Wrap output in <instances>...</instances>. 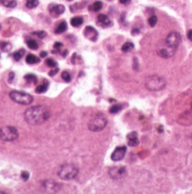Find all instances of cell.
I'll use <instances>...</instances> for the list:
<instances>
[{
	"mask_svg": "<svg viewBox=\"0 0 192 194\" xmlns=\"http://www.w3.org/2000/svg\"><path fill=\"white\" fill-rule=\"evenodd\" d=\"M50 117L49 110L44 106H34L25 111L26 122L31 125H39L45 122Z\"/></svg>",
	"mask_w": 192,
	"mask_h": 194,
	"instance_id": "6da1fadb",
	"label": "cell"
},
{
	"mask_svg": "<svg viewBox=\"0 0 192 194\" xmlns=\"http://www.w3.org/2000/svg\"><path fill=\"white\" fill-rule=\"evenodd\" d=\"M166 81L161 76L153 74L147 77L145 80V86L150 91H158L165 87Z\"/></svg>",
	"mask_w": 192,
	"mask_h": 194,
	"instance_id": "7a4b0ae2",
	"label": "cell"
},
{
	"mask_svg": "<svg viewBox=\"0 0 192 194\" xmlns=\"http://www.w3.org/2000/svg\"><path fill=\"white\" fill-rule=\"evenodd\" d=\"M107 124V119L104 114L98 113L91 118L88 123V129L92 132L102 131Z\"/></svg>",
	"mask_w": 192,
	"mask_h": 194,
	"instance_id": "3957f363",
	"label": "cell"
},
{
	"mask_svg": "<svg viewBox=\"0 0 192 194\" xmlns=\"http://www.w3.org/2000/svg\"><path fill=\"white\" fill-rule=\"evenodd\" d=\"M79 172L78 167L73 163L63 165L59 171V177L63 180L69 181L74 178Z\"/></svg>",
	"mask_w": 192,
	"mask_h": 194,
	"instance_id": "277c9868",
	"label": "cell"
},
{
	"mask_svg": "<svg viewBox=\"0 0 192 194\" xmlns=\"http://www.w3.org/2000/svg\"><path fill=\"white\" fill-rule=\"evenodd\" d=\"M177 48L169 45L165 41L159 43L157 48V53L162 58L168 59L175 54Z\"/></svg>",
	"mask_w": 192,
	"mask_h": 194,
	"instance_id": "5b68a950",
	"label": "cell"
},
{
	"mask_svg": "<svg viewBox=\"0 0 192 194\" xmlns=\"http://www.w3.org/2000/svg\"><path fill=\"white\" fill-rule=\"evenodd\" d=\"M19 137V132L15 127L5 126L0 129V139L4 141H12Z\"/></svg>",
	"mask_w": 192,
	"mask_h": 194,
	"instance_id": "8992f818",
	"label": "cell"
},
{
	"mask_svg": "<svg viewBox=\"0 0 192 194\" xmlns=\"http://www.w3.org/2000/svg\"><path fill=\"white\" fill-rule=\"evenodd\" d=\"M10 97L13 101L23 105H29L32 102L33 98L29 93L13 91L10 93Z\"/></svg>",
	"mask_w": 192,
	"mask_h": 194,
	"instance_id": "52a82bcc",
	"label": "cell"
},
{
	"mask_svg": "<svg viewBox=\"0 0 192 194\" xmlns=\"http://www.w3.org/2000/svg\"><path fill=\"white\" fill-rule=\"evenodd\" d=\"M109 176L113 180H119L124 178L127 174V171L125 167L115 166L109 169Z\"/></svg>",
	"mask_w": 192,
	"mask_h": 194,
	"instance_id": "ba28073f",
	"label": "cell"
},
{
	"mask_svg": "<svg viewBox=\"0 0 192 194\" xmlns=\"http://www.w3.org/2000/svg\"><path fill=\"white\" fill-rule=\"evenodd\" d=\"M165 41L169 45L178 48L181 41V36L178 32H172L167 36Z\"/></svg>",
	"mask_w": 192,
	"mask_h": 194,
	"instance_id": "9c48e42d",
	"label": "cell"
},
{
	"mask_svg": "<svg viewBox=\"0 0 192 194\" xmlns=\"http://www.w3.org/2000/svg\"><path fill=\"white\" fill-rule=\"evenodd\" d=\"M48 10L51 15L54 17H59L65 11V7L62 4H51L48 6Z\"/></svg>",
	"mask_w": 192,
	"mask_h": 194,
	"instance_id": "30bf717a",
	"label": "cell"
},
{
	"mask_svg": "<svg viewBox=\"0 0 192 194\" xmlns=\"http://www.w3.org/2000/svg\"><path fill=\"white\" fill-rule=\"evenodd\" d=\"M84 34L85 37L88 38V39L93 42H94L97 39L98 33L94 27L88 25L84 29Z\"/></svg>",
	"mask_w": 192,
	"mask_h": 194,
	"instance_id": "8fae6325",
	"label": "cell"
},
{
	"mask_svg": "<svg viewBox=\"0 0 192 194\" xmlns=\"http://www.w3.org/2000/svg\"><path fill=\"white\" fill-rule=\"evenodd\" d=\"M126 152V147L125 146L117 147L113 152L111 158L113 161H115L121 160L125 155Z\"/></svg>",
	"mask_w": 192,
	"mask_h": 194,
	"instance_id": "7c38bea8",
	"label": "cell"
},
{
	"mask_svg": "<svg viewBox=\"0 0 192 194\" xmlns=\"http://www.w3.org/2000/svg\"><path fill=\"white\" fill-rule=\"evenodd\" d=\"M97 24L98 26H100L103 28H107L113 26V22L109 19V17L106 15L101 14L97 17Z\"/></svg>",
	"mask_w": 192,
	"mask_h": 194,
	"instance_id": "4fadbf2b",
	"label": "cell"
},
{
	"mask_svg": "<svg viewBox=\"0 0 192 194\" xmlns=\"http://www.w3.org/2000/svg\"><path fill=\"white\" fill-rule=\"evenodd\" d=\"M128 139V145L130 147H135L139 145V140L138 139V134L136 132L133 131L129 133L126 136Z\"/></svg>",
	"mask_w": 192,
	"mask_h": 194,
	"instance_id": "5bb4252c",
	"label": "cell"
},
{
	"mask_svg": "<svg viewBox=\"0 0 192 194\" xmlns=\"http://www.w3.org/2000/svg\"><path fill=\"white\" fill-rule=\"evenodd\" d=\"M49 82L47 80H44L42 84L38 86L36 89V92L37 93L46 92L48 88Z\"/></svg>",
	"mask_w": 192,
	"mask_h": 194,
	"instance_id": "9a60e30c",
	"label": "cell"
},
{
	"mask_svg": "<svg viewBox=\"0 0 192 194\" xmlns=\"http://www.w3.org/2000/svg\"><path fill=\"white\" fill-rule=\"evenodd\" d=\"M103 8V3L100 1H97L95 2H94L93 4L92 5H89L88 6V10L89 11H94L95 12H98L100 11Z\"/></svg>",
	"mask_w": 192,
	"mask_h": 194,
	"instance_id": "2e32d148",
	"label": "cell"
},
{
	"mask_svg": "<svg viewBox=\"0 0 192 194\" xmlns=\"http://www.w3.org/2000/svg\"><path fill=\"white\" fill-rule=\"evenodd\" d=\"M84 20L83 17H73L70 20L71 25L74 27H78L82 25Z\"/></svg>",
	"mask_w": 192,
	"mask_h": 194,
	"instance_id": "e0dca14e",
	"label": "cell"
},
{
	"mask_svg": "<svg viewBox=\"0 0 192 194\" xmlns=\"http://www.w3.org/2000/svg\"><path fill=\"white\" fill-rule=\"evenodd\" d=\"M40 61V59L33 54H29L26 58V62L29 64H34L39 63Z\"/></svg>",
	"mask_w": 192,
	"mask_h": 194,
	"instance_id": "ac0fdd59",
	"label": "cell"
},
{
	"mask_svg": "<svg viewBox=\"0 0 192 194\" xmlns=\"http://www.w3.org/2000/svg\"><path fill=\"white\" fill-rule=\"evenodd\" d=\"M67 22L65 21H62L59 24L57 28L55 30L54 32L56 34L63 33L67 30Z\"/></svg>",
	"mask_w": 192,
	"mask_h": 194,
	"instance_id": "d6986e66",
	"label": "cell"
},
{
	"mask_svg": "<svg viewBox=\"0 0 192 194\" xmlns=\"http://www.w3.org/2000/svg\"><path fill=\"white\" fill-rule=\"evenodd\" d=\"M1 2L6 8H14L17 5V1L15 0H1Z\"/></svg>",
	"mask_w": 192,
	"mask_h": 194,
	"instance_id": "ffe728a7",
	"label": "cell"
},
{
	"mask_svg": "<svg viewBox=\"0 0 192 194\" xmlns=\"http://www.w3.org/2000/svg\"><path fill=\"white\" fill-rule=\"evenodd\" d=\"M24 78L28 83H34L36 84L37 83V77L33 74H28L25 75Z\"/></svg>",
	"mask_w": 192,
	"mask_h": 194,
	"instance_id": "44dd1931",
	"label": "cell"
},
{
	"mask_svg": "<svg viewBox=\"0 0 192 194\" xmlns=\"http://www.w3.org/2000/svg\"><path fill=\"white\" fill-rule=\"evenodd\" d=\"M134 47L133 43L132 42H126L121 47V50L125 52H129L132 50Z\"/></svg>",
	"mask_w": 192,
	"mask_h": 194,
	"instance_id": "7402d4cb",
	"label": "cell"
},
{
	"mask_svg": "<svg viewBox=\"0 0 192 194\" xmlns=\"http://www.w3.org/2000/svg\"><path fill=\"white\" fill-rule=\"evenodd\" d=\"M0 48L4 52H8L11 50L12 45L9 42H1L0 43Z\"/></svg>",
	"mask_w": 192,
	"mask_h": 194,
	"instance_id": "603a6c76",
	"label": "cell"
},
{
	"mask_svg": "<svg viewBox=\"0 0 192 194\" xmlns=\"http://www.w3.org/2000/svg\"><path fill=\"white\" fill-rule=\"evenodd\" d=\"M39 5L38 0H26V6L29 9L35 8Z\"/></svg>",
	"mask_w": 192,
	"mask_h": 194,
	"instance_id": "cb8c5ba5",
	"label": "cell"
},
{
	"mask_svg": "<svg viewBox=\"0 0 192 194\" xmlns=\"http://www.w3.org/2000/svg\"><path fill=\"white\" fill-rule=\"evenodd\" d=\"M27 45L30 49L33 50H36L39 47L37 42L34 39H29V41H28Z\"/></svg>",
	"mask_w": 192,
	"mask_h": 194,
	"instance_id": "d4e9b609",
	"label": "cell"
},
{
	"mask_svg": "<svg viewBox=\"0 0 192 194\" xmlns=\"http://www.w3.org/2000/svg\"><path fill=\"white\" fill-rule=\"evenodd\" d=\"M25 54V50L22 48L14 54V58L17 61H19Z\"/></svg>",
	"mask_w": 192,
	"mask_h": 194,
	"instance_id": "484cf974",
	"label": "cell"
},
{
	"mask_svg": "<svg viewBox=\"0 0 192 194\" xmlns=\"http://www.w3.org/2000/svg\"><path fill=\"white\" fill-rule=\"evenodd\" d=\"M122 109V106L120 104H115L112 106L110 109V111L112 114H116Z\"/></svg>",
	"mask_w": 192,
	"mask_h": 194,
	"instance_id": "4316f807",
	"label": "cell"
},
{
	"mask_svg": "<svg viewBox=\"0 0 192 194\" xmlns=\"http://www.w3.org/2000/svg\"><path fill=\"white\" fill-rule=\"evenodd\" d=\"M45 187L46 189L49 190V189H52V190H54V192L56 191V189H57L58 185L56 183H53L52 182H46L45 183Z\"/></svg>",
	"mask_w": 192,
	"mask_h": 194,
	"instance_id": "83f0119b",
	"label": "cell"
},
{
	"mask_svg": "<svg viewBox=\"0 0 192 194\" xmlns=\"http://www.w3.org/2000/svg\"><path fill=\"white\" fill-rule=\"evenodd\" d=\"M61 77L63 80L67 82H70L71 81V76H70V73L67 71H63L62 72Z\"/></svg>",
	"mask_w": 192,
	"mask_h": 194,
	"instance_id": "f1b7e54d",
	"label": "cell"
},
{
	"mask_svg": "<svg viewBox=\"0 0 192 194\" xmlns=\"http://www.w3.org/2000/svg\"><path fill=\"white\" fill-rule=\"evenodd\" d=\"M46 64L51 67H56L58 65L57 63L54 61V60L51 58H48L46 60Z\"/></svg>",
	"mask_w": 192,
	"mask_h": 194,
	"instance_id": "f546056e",
	"label": "cell"
},
{
	"mask_svg": "<svg viewBox=\"0 0 192 194\" xmlns=\"http://www.w3.org/2000/svg\"><path fill=\"white\" fill-rule=\"evenodd\" d=\"M157 22V17L156 15H152L148 19V23L151 27H154Z\"/></svg>",
	"mask_w": 192,
	"mask_h": 194,
	"instance_id": "4dcf8cb0",
	"label": "cell"
},
{
	"mask_svg": "<svg viewBox=\"0 0 192 194\" xmlns=\"http://www.w3.org/2000/svg\"><path fill=\"white\" fill-rule=\"evenodd\" d=\"M35 33L38 36V37L40 39H43L45 38L46 36H47V33L44 30H41V31H39V32H35Z\"/></svg>",
	"mask_w": 192,
	"mask_h": 194,
	"instance_id": "1f68e13d",
	"label": "cell"
},
{
	"mask_svg": "<svg viewBox=\"0 0 192 194\" xmlns=\"http://www.w3.org/2000/svg\"><path fill=\"white\" fill-rule=\"evenodd\" d=\"M30 174L28 171H23L21 173V176L22 178L24 180V181H26L28 180V178H29Z\"/></svg>",
	"mask_w": 192,
	"mask_h": 194,
	"instance_id": "d6a6232c",
	"label": "cell"
},
{
	"mask_svg": "<svg viewBox=\"0 0 192 194\" xmlns=\"http://www.w3.org/2000/svg\"><path fill=\"white\" fill-rule=\"evenodd\" d=\"M63 46V43L60 42H56L54 43V48L57 50V51L60 52V48L61 47Z\"/></svg>",
	"mask_w": 192,
	"mask_h": 194,
	"instance_id": "836d02e7",
	"label": "cell"
},
{
	"mask_svg": "<svg viewBox=\"0 0 192 194\" xmlns=\"http://www.w3.org/2000/svg\"><path fill=\"white\" fill-rule=\"evenodd\" d=\"M59 72V68L56 67L54 69L51 70L48 73V75L50 77H53L54 75H56L58 72Z\"/></svg>",
	"mask_w": 192,
	"mask_h": 194,
	"instance_id": "e575fe53",
	"label": "cell"
},
{
	"mask_svg": "<svg viewBox=\"0 0 192 194\" xmlns=\"http://www.w3.org/2000/svg\"><path fill=\"white\" fill-rule=\"evenodd\" d=\"M15 77V74L14 72H10L9 74V78H8V82L10 83H11L13 82Z\"/></svg>",
	"mask_w": 192,
	"mask_h": 194,
	"instance_id": "d590c367",
	"label": "cell"
},
{
	"mask_svg": "<svg viewBox=\"0 0 192 194\" xmlns=\"http://www.w3.org/2000/svg\"><path fill=\"white\" fill-rule=\"evenodd\" d=\"M140 33V30H138L137 28H134L132 30V35H137V34H138Z\"/></svg>",
	"mask_w": 192,
	"mask_h": 194,
	"instance_id": "8d00e7d4",
	"label": "cell"
},
{
	"mask_svg": "<svg viewBox=\"0 0 192 194\" xmlns=\"http://www.w3.org/2000/svg\"><path fill=\"white\" fill-rule=\"evenodd\" d=\"M187 37L189 40L192 41V30H188Z\"/></svg>",
	"mask_w": 192,
	"mask_h": 194,
	"instance_id": "74e56055",
	"label": "cell"
},
{
	"mask_svg": "<svg viewBox=\"0 0 192 194\" xmlns=\"http://www.w3.org/2000/svg\"><path fill=\"white\" fill-rule=\"evenodd\" d=\"M77 55H76V53H74L73 54V56L71 58V63L73 64H75V62H76V58H77Z\"/></svg>",
	"mask_w": 192,
	"mask_h": 194,
	"instance_id": "f35d334b",
	"label": "cell"
},
{
	"mask_svg": "<svg viewBox=\"0 0 192 194\" xmlns=\"http://www.w3.org/2000/svg\"><path fill=\"white\" fill-rule=\"evenodd\" d=\"M47 55H48V53H47V52L45 51H43L41 52V53L39 54V56H40V57H41V58H45V57H46V56H47Z\"/></svg>",
	"mask_w": 192,
	"mask_h": 194,
	"instance_id": "ab89813d",
	"label": "cell"
},
{
	"mask_svg": "<svg viewBox=\"0 0 192 194\" xmlns=\"http://www.w3.org/2000/svg\"><path fill=\"white\" fill-rule=\"evenodd\" d=\"M119 1L121 4L128 5L130 3L131 0H119Z\"/></svg>",
	"mask_w": 192,
	"mask_h": 194,
	"instance_id": "60d3db41",
	"label": "cell"
},
{
	"mask_svg": "<svg viewBox=\"0 0 192 194\" xmlns=\"http://www.w3.org/2000/svg\"><path fill=\"white\" fill-rule=\"evenodd\" d=\"M67 55H68V51L67 50H65L63 52V54H62V55H63V58H65Z\"/></svg>",
	"mask_w": 192,
	"mask_h": 194,
	"instance_id": "b9f144b4",
	"label": "cell"
},
{
	"mask_svg": "<svg viewBox=\"0 0 192 194\" xmlns=\"http://www.w3.org/2000/svg\"><path fill=\"white\" fill-rule=\"evenodd\" d=\"M67 1H69V2H71V1H73V0H67Z\"/></svg>",
	"mask_w": 192,
	"mask_h": 194,
	"instance_id": "7bdbcfd3",
	"label": "cell"
},
{
	"mask_svg": "<svg viewBox=\"0 0 192 194\" xmlns=\"http://www.w3.org/2000/svg\"><path fill=\"white\" fill-rule=\"evenodd\" d=\"M1 29H2V27H1V25L0 24V30H1Z\"/></svg>",
	"mask_w": 192,
	"mask_h": 194,
	"instance_id": "ee69618b",
	"label": "cell"
},
{
	"mask_svg": "<svg viewBox=\"0 0 192 194\" xmlns=\"http://www.w3.org/2000/svg\"><path fill=\"white\" fill-rule=\"evenodd\" d=\"M0 194H5V192H0Z\"/></svg>",
	"mask_w": 192,
	"mask_h": 194,
	"instance_id": "f6af8a7d",
	"label": "cell"
},
{
	"mask_svg": "<svg viewBox=\"0 0 192 194\" xmlns=\"http://www.w3.org/2000/svg\"><path fill=\"white\" fill-rule=\"evenodd\" d=\"M0 58H1V54H0Z\"/></svg>",
	"mask_w": 192,
	"mask_h": 194,
	"instance_id": "bcb514c9",
	"label": "cell"
},
{
	"mask_svg": "<svg viewBox=\"0 0 192 194\" xmlns=\"http://www.w3.org/2000/svg\"><path fill=\"white\" fill-rule=\"evenodd\" d=\"M1 0H0V2H1Z\"/></svg>",
	"mask_w": 192,
	"mask_h": 194,
	"instance_id": "7dc6e473",
	"label": "cell"
},
{
	"mask_svg": "<svg viewBox=\"0 0 192 194\" xmlns=\"http://www.w3.org/2000/svg\"></svg>",
	"mask_w": 192,
	"mask_h": 194,
	"instance_id": "c3c4849f",
	"label": "cell"
}]
</instances>
